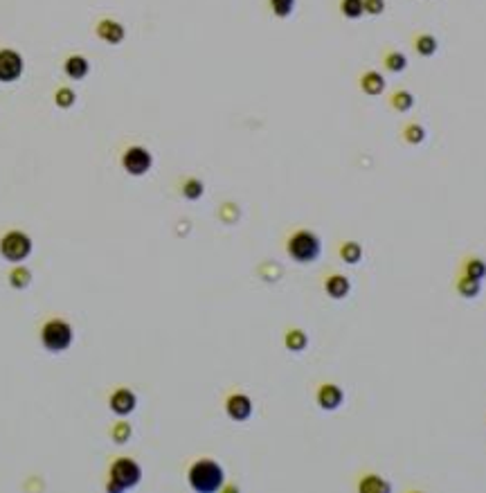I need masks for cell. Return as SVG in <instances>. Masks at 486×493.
<instances>
[{
  "instance_id": "1",
  "label": "cell",
  "mask_w": 486,
  "mask_h": 493,
  "mask_svg": "<svg viewBox=\"0 0 486 493\" xmlns=\"http://www.w3.org/2000/svg\"><path fill=\"white\" fill-rule=\"evenodd\" d=\"M187 482L198 493H214L223 489L225 471L216 459L200 457L196 462H192V466L187 468Z\"/></svg>"
},
{
  "instance_id": "2",
  "label": "cell",
  "mask_w": 486,
  "mask_h": 493,
  "mask_svg": "<svg viewBox=\"0 0 486 493\" xmlns=\"http://www.w3.org/2000/svg\"><path fill=\"white\" fill-rule=\"evenodd\" d=\"M286 253L297 264H313L322 255V239L309 228H299L286 239Z\"/></svg>"
},
{
  "instance_id": "3",
  "label": "cell",
  "mask_w": 486,
  "mask_h": 493,
  "mask_svg": "<svg viewBox=\"0 0 486 493\" xmlns=\"http://www.w3.org/2000/svg\"><path fill=\"white\" fill-rule=\"evenodd\" d=\"M142 480V466L131 457H117L108 466V480L106 489L113 493H121L137 487Z\"/></svg>"
},
{
  "instance_id": "4",
  "label": "cell",
  "mask_w": 486,
  "mask_h": 493,
  "mask_svg": "<svg viewBox=\"0 0 486 493\" xmlns=\"http://www.w3.org/2000/svg\"><path fill=\"white\" fill-rule=\"evenodd\" d=\"M72 338H75L72 325L61 318H50L43 327H40V345L52 354L66 352L72 345Z\"/></svg>"
},
{
  "instance_id": "5",
  "label": "cell",
  "mask_w": 486,
  "mask_h": 493,
  "mask_svg": "<svg viewBox=\"0 0 486 493\" xmlns=\"http://www.w3.org/2000/svg\"><path fill=\"white\" fill-rule=\"evenodd\" d=\"M30 253H32V239L25 232L10 230L3 234V239H0V255H3V260L12 264H21L27 260Z\"/></svg>"
},
{
  "instance_id": "6",
  "label": "cell",
  "mask_w": 486,
  "mask_h": 493,
  "mask_svg": "<svg viewBox=\"0 0 486 493\" xmlns=\"http://www.w3.org/2000/svg\"><path fill=\"white\" fill-rule=\"evenodd\" d=\"M121 167L128 176H144L153 167V156L144 147H128L121 156Z\"/></svg>"
},
{
  "instance_id": "7",
  "label": "cell",
  "mask_w": 486,
  "mask_h": 493,
  "mask_svg": "<svg viewBox=\"0 0 486 493\" xmlns=\"http://www.w3.org/2000/svg\"><path fill=\"white\" fill-rule=\"evenodd\" d=\"M253 410H255L253 399L243 392H232L230 397L225 399V412H228L232 422H248V419L253 417Z\"/></svg>"
},
{
  "instance_id": "8",
  "label": "cell",
  "mask_w": 486,
  "mask_h": 493,
  "mask_svg": "<svg viewBox=\"0 0 486 493\" xmlns=\"http://www.w3.org/2000/svg\"><path fill=\"white\" fill-rule=\"evenodd\" d=\"M108 408L115 412L117 417H128L137 408L135 392L128 390V387H117V390H113L108 397Z\"/></svg>"
},
{
  "instance_id": "9",
  "label": "cell",
  "mask_w": 486,
  "mask_h": 493,
  "mask_svg": "<svg viewBox=\"0 0 486 493\" xmlns=\"http://www.w3.org/2000/svg\"><path fill=\"white\" fill-rule=\"evenodd\" d=\"M315 401H318V406L327 412H334L343 406L345 401V392L343 387L336 385V383H322L318 387V392H315Z\"/></svg>"
},
{
  "instance_id": "10",
  "label": "cell",
  "mask_w": 486,
  "mask_h": 493,
  "mask_svg": "<svg viewBox=\"0 0 486 493\" xmlns=\"http://www.w3.org/2000/svg\"><path fill=\"white\" fill-rule=\"evenodd\" d=\"M23 75V59L14 50H0V82H16Z\"/></svg>"
},
{
  "instance_id": "11",
  "label": "cell",
  "mask_w": 486,
  "mask_h": 493,
  "mask_svg": "<svg viewBox=\"0 0 486 493\" xmlns=\"http://www.w3.org/2000/svg\"><path fill=\"white\" fill-rule=\"evenodd\" d=\"M324 290L331 300H345L351 293V279L343 273H329L324 279Z\"/></svg>"
},
{
  "instance_id": "12",
  "label": "cell",
  "mask_w": 486,
  "mask_h": 493,
  "mask_svg": "<svg viewBox=\"0 0 486 493\" xmlns=\"http://www.w3.org/2000/svg\"><path fill=\"white\" fill-rule=\"evenodd\" d=\"M452 286H455V293L459 297H464V300H475V297L482 293V282L461 271L455 275V279H452Z\"/></svg>"
},
{
  "instance_id": "13",
  "label": "cell",
  "mask_w": 486,
  "mask_h": 493,
  "mask_svg": "<svg viewBox=\"0 0 486 493\" xmlns=\"http://www.w3.org/2000/svg\"><path fill=\"white\" fill-rule=\"evenodd\" d=\"M360 91L367 95V97H378V95H383L385 93V77L380 75L378 70H364L362 75H360Z\"/></svg>"
},
{
  "instance_id": "14",
  "label": "cell",
  "mask_w": 486,
  "mask_h": 493,
  "mask_svg": "<svg viewBox=\"0 0 486 493\" xmlns=\"http://www.w3.org/2000/svg\"><path fill=\"white\" fill-rule=\"evenodd\" d=\"M412 47H415V52L419 56H435L437 50H439V41H437V36L430 34V32H419V34L412 38Z\"/></svg>"
},
{
  "instance_id": "15",
  "label": "cell",
  "mask_w": 486,
  "mask_h": 493,
  "mask_svg": "<svg viewBox=\"0 0 486 493\" xmlns=\"http://www.w3.org/2000/svg\"><path fill=\"white\" fill-rule=\"evenodd\" d=\"M459 271L471 275V277L484 282L486 279V260L480 255H466L459 264Z\"/></svg>"
},
{
  "instance_id": "16",
  "label": "cell",
  "mask_w": 486,
  "mask_h": 493,
  "mask_svg": "<svg viewBox=\"0 0 486 493\" xmlns=\"http://www.w3.org/2000/svg\"><path fill=\"white\" fill-rule=\"evenodd\" d=\"M426 135H428V131L421 122H408L401 128V140L405 144H410V147H419V144H424Z\"/></svg>"
},
{
  "instance_id": "17",
  "label": "cell",
  "mask_w": 486,
  "mask_h": 493,
  "mask_svg": "<svg viewBox=\"0 0 486 493\" xmlns=\"http://www.w3.org/2000/svg\"><path fill=\"white\" fill-rule=\"evenodd\" d=\"M390 489H392V484L385 482L376 473H364L360 478V482H358V491L360 493H387Z\"/></svg>"
},
{
  "instance_id": "18",
  "label": "cell",
  "mask_w": 486,
  "mask_h": 493,
  "mask_svg": "<svg viewBox=\"0 0 486 493\" xmlns=\"http://www.w3.org/2000/svg\"><path fill=\"white\" fill-rule=\"evenodd\" d=\"M415 95H412L408 88H396L390 95V106L396 111V113H410L415 108Z\"/></svg>"
},
{
  "instance_id": "19",
  "label": "cell",
  "mask_w": 486,
  "mask_h": 493,
  "mask_svg": "<svg viewBox=\"0 0 486 493\" xmlns=\"http://www.w3.org/2000/svg\"><path fill=\"white\" fill-rule=\"evenodd\" d=\"M284 345H286L288 352L299 354V352L306 349V345H309V336H306L304 329L293 327V329H288L286 334H284Z\"/></svg>"
},
{
  "instance_id": "20",
  "label": "cell",
  "mask_w": 486,
  "mask_h": 493,
  "mask_svg": "<svg viewBox=\"0 0 486 493\" xmlns=\"http://www.w3.org/2000/svg\"><path fill=\"white\" fill-rule=\"evenodd\" d=\"M97 34H100L106 43L117 45L121 38H124V27L115 21H102L100 27H97Z\"/></svg>"
},
{
  "instance_id": "21",
  "label": "cell",
  "mask_w": 486,
  "mask_h": 493,
  "mask_svg": "<svg viewBox=\"0 0 486 493\" xmlns=\"http://www.w3.org/2000/svg\"><path fill=\"white\" fill-rule=\"evenodd\" d=\"M383 68L392 75H399L405 68H408V56L399 50H385L383 54Z\"/></svg>"
},
{
  "instance_id": "22",
  "label": "cell",
  "mask_w": 486,
  "mask_h": 493,
  "mask_svg": "<svg viewBox=\"0 0 486 493\" xmlns=\"http://www.w3.org/2000/svg\"><path fill=\"white\" fill-rule=\"evenodd\" d=\"M338 255L345 264L356 266L362 260V246L358 244V241H343L340 248H338Z\"/></svg>"
},
{
  "instance_id": "23",
  "label": "cell",
  "mask_w": 486,
  "mask_h": 493,
  "mask_svg": "<svg viewBox=\"0 0 486 493\" xmlns=\"http://www.w3.org/2000/svg\"><path fill=\"white\" fill-rule=\"evenodd\" d=\"M88 70H91V66H88V61L79 54L70 56V59L66 61V72L72 79H84L88 75Z\"/></svg>"
},
{
  "instance_id": "24",
  "label": "cell",
  "mask_w": 486,
  "mask_h": 493,
  "mask_svg": "<svg viewBox=\"0 0 486 493\" xmlns=\"http://www.w3.org/2000/svg\"><path fill=\"white\" fill-rule=\"evenodd\" d=\"M183 196L187 198V200H198L202 194H205V185H202V181L198 179H194V176H189V179H185L183 181Z\"/></svg>"
},
{
  "instance_id": "25",
  "label": "cell",
  "mask_w": 486,
  "mask_h": 493,
  "mask_svg": "<svg viewBox=\"0 0 486 493\" xmlns=\"http://www.w3.org/2000/svg\"><path fill=\"white\" fill-rule=\"evenodd\" d=\"M340 14H343L345 19H349V21L360 19V16L364 14L362 0H340Z\"/></svg>"
},
{
  "instance_id": "26",
  "label": "cell",
  "mask_w": 486,
  "mask_h": 493,
  "mask_svg": "<svg viewBox=\"0 0 486 493\" xmlns=\"http://www.w3.org/2000/svg\"><path fill=\"white\" fill-rule=\"evenodd\" d=\"M133 437V428L128 422H117L111 428V439L115 444H128Z\"/></svg>"
},
{
  "instance_id": "27",
  "label": "cell",
  "mask_w": 486,
  "mask_h": 493,
  "mask_svg": "<svg viewBox=\"0 0 486 493\" xmlns=\"http://www.w3.org/2000/svg\"><path fill=\"white\" fill-rule=\"evenodd\" d=\"M10 284L14 288H27L32 284V271L25 268V266H19L10 273Z\"/></svg>"
},
{
  "instance_id": "28",
  "label": "cell",
  "mask_w": 486,
  "mask_h": 493,
  "mask_svg": "<svg viewBox=\"0 0 486 493\" xmlns=\"http://www.w3.org/2000/svg\"><path fill=\"white\" fill-rule=\"evenodd\" d=\"M270 10L277 19H286L295 10V0H270Z\"/></svg>"
},
{
  "instance_id": "29",
  "label": "cell",
  "mask_w": 486,
  "mask_h": 493,
  "mask_svg": "<svg viewBox=\"0 0 486 493\" xmlns=\"http://www.w3.org/2000/svg\"><path fill=\"white\" fill-rule=\"evenodd\" d=\"M56 104H59L61 108H68L75 104V91H70V88H59L56 91Z\"/></svg>"
},
{
  "instance_id": "30",
  "label": "cell",
  "mask_w": 486,
  "mask_h": 493,
  "mask_svg": "<svg viewBox=\"0 0 486 493\" xmlns=\"http://www.w3.org/2000/svg\"><path fill=\"white\" fill-rule=\"evenodd\" d=\"M364 14L369 16H380L385 12V0H362Z\"/></svg>"
}]
</instances>
